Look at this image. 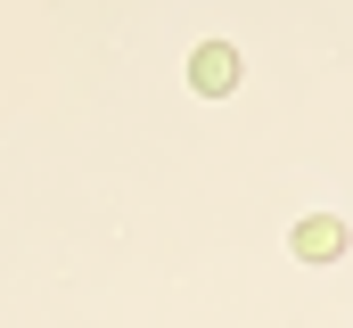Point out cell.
Masks as SVG:
<instances>
[{"label":"cell","mask_w":353,"mask_h":328,"mask_svg":"<svg viewBox=\"0 0 353 328\" xmlns=\"http://www.w3.org/2000/svg\"><path fill=\"white\" fill-rule=\"evenodd\" d=\"M189 90H197V99L239 90V50H230V41H197V50H189Z\"/></svg>","instance_id":"cell-1"},{"label":"cell","mask_w":353,"mask_h":328,"mask_svg":"<svg viewBox=\"0 0 353 328\" xmlns=\"http://www.w3.org/2000/svg\"><path fill=\"white\" fill-rule=\"evenodd\" d=\"M288 246H296V263H337V254H345V222H337V214H304Z\"/></svg>","instance_id":"cell-2"}]
</instances>
